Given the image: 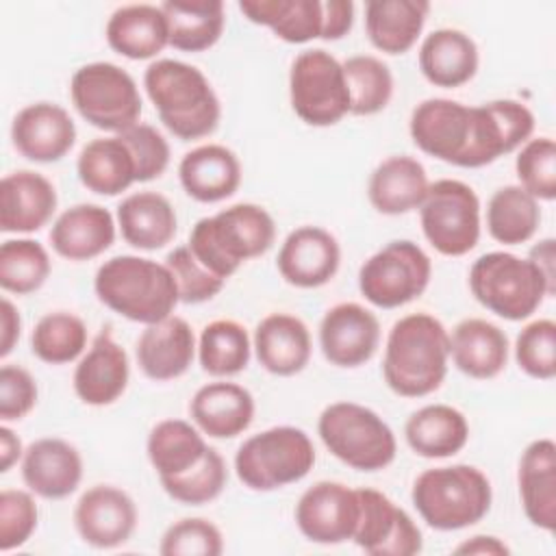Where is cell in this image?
<instances>
[{
  "mask_svg": "<svg viewBox=\"0 0 556 556\" xmlns=\"http://www.w3.org/2000/svg\"><path fill=\"white\" fill-rule=\"evenodd\" d=\"M450 332L430 313L400 317L387 337L382 378L400 397L434 393L447 374Z\"/></svg>",
  "mask_w": 556,
  "mask_h": 556,
  "instance_id": "obj_1",
  "label": "cell"
},
{
  "mask_svg": "<svg viewBox=\"0 0 556 556\" xmlns=\"http://www.w3.org/2000/svg\"><path fill=\"white\" fill-rule=\"evenodd\" d=\"M143 87L163 126L180 141L215 132L222 104L213 85L195 65L178 59L152 61L143 72Z\"/></svg>",
  "mask_w": 556,
  "mask_h": 556,
  "instance_id": "obj_2",
  "label": "cell"
},
{
  "mask_svg": "<svg viewBox=\"0 0 556 556\" xmlns=\"http://www.w3.org/2000/svg\"><path fill=\"white\" fill-rule=\"evenodd\" d=\"M276 239L274 217L261 204L239 202L202 217L189 232V250L215 276L228 280L245 261L263 256Z\"/></svg>",
  "mask_w": 556,
  "mask_h": 556,
  "instance_id": "obj_3",
  "label": "cell"
},
{
  "mask_svg": "<svg viewBox=\"0 0 556 556\" xmlns=\"http://www.w3.org/2000/svg\"><path fill=\"white\" fill-rule=\"evenodd\" d=\"M93 291L106 308L146 326L174 315L180 302L169 267L132 254L104 261L96 271Z\"/></svg>",
  "mask_w": 556,
  "mask_h": 556,
  "instance_id": "obj_4",
  "label": "cell"
},
{
  "mask_svg": "<svg viewBox=\"0 0 556 556\" xmlns=\"http://www.w3.org/2000/svg\"><path fill=\"white\" fill-rule=\"evenodd\" d=\"M419 517L439 532L463 530L486 517L493 502L491 480L473 465H445L421 471L410 489Z\"/></svg>",
  "mask_w": 556,
  "mask_h": 556,
  "instance_id": "obj_5",
  "label": "cell"
},
{
  "mask_svg": "<svg viewBox=\"0 0 556 556\" xmlns=\"http://www.w3.org/2000/svg\"><path fill=\"white\" fill-rule=\"evenodd\" d=\"M326 450L356 471H380L395 460L397 441L391 426L369 406L332 402L317 419Z\"/></svg>",
  "mask_w": 556,
  "mask_h": 556,
  "instance_id": "obj_6",
  "label": "cell"
},
{
  "mask_svg": "<svg viewBox=\"0 0 556 556\" xmlns=\"http://www.w3.org/2000/svg\"><path fill=\"white\" fill-rule=\"evenodd\" d=\"M471 295L493 315L521 321L539 311L545 298L554 295L541 271L510 252H486L469 269Z\"/></svg>",
  "mask_w": 556,
  "mask_h": 556,
  "instance_id": "obj_7",
  "label": "cell"
},
{
  "mask_svg": "<svg viewBox=\"0 0 556 556\" xmlns=\"http://www.w3.org/2000/svg\"><path fill=\"white\" fill-rule=\"evenodd\" d=\"M313 465V441L295 426H274L252 434L235 454L237 478L252 491H276L300 482Z\"/></svg>",
  "mask_w": 556,
  "mask_h": 556,
  "instance_id": "obj_8",
  "label": "cell"
},
{
  "mask_svg": "<svg viewBox=\"0 0 556 556\" xmlns=\"http://www.w3.org/2000/svg\"><path fill=\"white\" fill-rule=\"evenodd\" d=\"M70 98L78 115L93 128L119 135L139 124V87L115 63L93 61L78 67L70 80Z\"/></svg>",
  "mask_w": 556,
  "mask_h": 556,
  "instance_id": "obj_9",
  "label": "cell"
},
{
  "mask_svg": "<svg viewBox=\"0 0 556 556\" xmlns=\"http://www.w3.org/2000/svg\"><path fill=\"white\" fill-rule=\"evenodd\" d=\"M419 222L426 241L439 254L465 256L480 241V198L463 180H434L419 206Z\"/></svg>",
  "mask_w": 556,
  "mask_h": 556,
  "instance_id": "obj_10",
  "label": "cell"
},
{
  "mask_svg": "<svg viewBox=\"0 0 556 556\" xmlns=\"http://www.w3.org/2000/svg\"><path fill=\"white\" fill-rule=\"evenodd\" d=\"M293 113L308 126H334L350 113V89L339 63L324 48L300 52L289 70Z\"/></svg>",
  "mask_w": 556,
  "mask_h": 556,
  "instance_id": "obj_11",
  "label": "cell"
},
{
  "mask_svg": "<svg viewBox=\"0 0 556 556\" xmlns=\"http://www.w3.org/2000/svg\"><path fill=\"white\" fill-rule=\"evenodd\" d=\"M432 261L408 239H395L374 252L358 269V289L378 308H400L430 285Z\"/></svg>",
  "mask_w": 556,
  "mask_h": 556,
  "instance_id": "obj_12",
  "label": "cell"
},
{
  "mask_svg": "<svg viewBox=\"0 0 556 556\" xmlns=\"http://www.w3.org/2000/svg\"><path fill=\"white\" fill-rule=\"evenodd\" d=\"M293 515L298 530L313 543L339 545L352 541L361 515L358 489L319 480L300 495Z\"/></svg>",
  "mask_w": 556,
  "mask_h": 556,
  "instance_id": "obj_13",
  "label": "cell"
},
{
  "mask_svg": "<svg viewBox=\"0 0 556 556\" xmlns=\"http://www.w3.org/2000/svg\"><path fill=\"white\" fill-rule=\"evenodd\" d=\"M534 124V113L517 100L502 98L471 106V143L465 167H484L515 152L532 139Z\"/></svg>",
  "mask_w": 556,
  "mask_h": 556,
  "instance_id": "obj_14",
  "label": "cell"
},
{
  "mask_svg": "<svg viewBox=\"0 0 556 556\" xmlns=\"http://www.w3.org/2000/svg\"><path fill=\"white\" fill-rule=\"evenodd\" d=\"M361 515L352 541L371 556H415L424 536L413 517L382 491L361 486Z\"/></svg>",
  "mask_w": 556,
  "mask_h": 556,
  "instance_id": "obj_15",
  "label": "cell"
},
{
  "mask_svg": "<svg viewBox=\"0 0 556 556\" xmlns=\"http://www.w3.org/2000/svg\"><path fill=\"white\" fill-rule=\"evenodd\" d=\"M408 132L424 154L465 167L471 143V106L450 98H428L413 109Z\"/></svg>",
  "mask_w": 556,
  "mask_h": 556,
  "instance_id": "obj_16",
  "label": "cell"
},
{
  "mask_svg": "<svg viewBox=\"0 0 556 556\" xmlns=\"http://www.w3.org/2000/svg\"><path fill=\"white\" fill-rule=\"evenodd\" d=\"M380 345L378 317L358 302L330 306L319 321V348L324 358L343 369H354L371 361Z\"/></svg>",
  "mask_w": 556,
  "mask_h": 556,
  "instance_id": "obj_17",
  "label": "cell"
},
{
  "mask_svg": "<svg viewBox=\"0 0 556 556\" xmlns=\"http://www.w3.org/2000/svg\"><path fill=\"white\" fill-rule=\"evenodd\" d=\"M74 528L91 547H119L137 528L135 500L113 484H93L74 506Z\"/></svg>",
  "mask_w": 556,
  "mask_h": 556,
  "instance_id": "obj_18",
  "label": "cell"
},
{
  "mask_svg": "<svg viewBox=\"0 0 556 556\" xmlns=\"http://www.w3.org/2000/svg\"><path fill=\"white\" fill-rule=\"evenodd\" d=\"M341 265L337 237L321 226H300L287 235L276 267L285 282L298 289H317L330 282Z\"/></svg>",
  "mask_w": 556,
  "mask_h": 556,
  "instance_id": "obj_19",
  "label": "cell"
},
{
  "mask_svg": "<svg viewBox=\"0 0 556 556\" xmlns=\"http://www.w3.org/2000/svg\"><path fill=\"white\" fill-rule=\"evenodd\" d=\"M13 148L28 161H61L76 143V124L54 102H33L17 111L11 124Z\"/></svg>",
  "mask_w": 556,
  "mask_h": 556,
  "instance_id": "obj_20",
  "label": "cell"
},
{
  "mask_svg": "<svg viewBox=\"0 0 556 556\" xmlns=\"http://www.w3.org/2000/svg\"><path fill=\"white\" fill-rule=\"evenodd\" d=\"M128 380V354L113 339V332L102 328L74 369V393L87 406H109L124 395Z\"/></svg>",
  "mask_w": 556,
  "mask_h": 556,
  "instance_id": "obj_21",
  "label": "cell"
},
{
  "mask_svg": "<svg viewBox=\"0 0 556 556\" xmlns=\"http://www.w3.org/2000/svg\"><path fill=\"white\" fill-rule=\"evenodd\" d=\"M22 480L43 500H65L83 480V456L65 439H37L24 450Z\"/></svg>",
  "mask_w": 556,
  "mask_h": 556,
  "instance_id": "obj_22",
  "label": "cell"
},
{
  "mask_svg": "<svg viewBox=\"0 0 556 556\" xmlns=\"http://www.w3.org/2000/svg\"><path fill=\"white\" fill-rule=\"evenodd\" d=\"M135 354L146 378L156 382L176 380L187 374L198 354L193 328L187 319L169 315L146 326L137 339Z\"/></svg>",
  "mask_w": 556,
  "mask_h": 556,
  "instance_id": "obj_23",
  "label": "cell"
},
{
  "mask_svg": "<svg viewBox=\"0 0 556 556\" xmlns=\"http://www.w3.org/2000/svg\"><path fill=\"white\" fill-rule=\"evenodd\" d=\"M252 348L261 367L274 376L300 374L313 354L308 326L291 313H269L256 324Z\"/></svg>",
  "mask_w": 556,
  "mask_h": 556,
  "instance_id": "obj_24",
  "label": "cell"
},
{
  "mask_svg": "<svg viewBox=\"0 0 556 556\" xmlns=\"http://www.w3.org/2000/svg\"><path fill=\"white\" fill-rule=\"evenodd\" d=\"M56 202V189L43 174L11 172L0 182V230L35 232L52 219Z\"/></svg>",
  "mask_w": 556,
  "mask_h": 556,
  "instance_id": "obj_25",
  "label": "cell"
},
{
  "mask_svg": "<svg viewBox=\"0 0 556 556\" xmlns=\"http://www.w3.org/2000/svg\"><path fill=\"white\" fill-rule=\"evenodd\" d=\"M254 395L245 387L226 380L200 387L189 402L193 424L211 439H235L245 432L254 419Z\"/></svg>",
  "mask_w": 556,
  "mask_h": 556,
  "instance_id": "obj_26",
  "label": "cell"
},
{
  "mask_svg": "<svg viewBox=\"0 0 556 556\" xmlns=\"http://www.w3.org/2000/svg\"><path fill=\"white\" fill-rule=\"evenodd\" d=\"M178 180L185 193L195 202H222L239 189L241 163L230 148L222 143H204L180 159Z\"/></svg>",
  "mask_w": 556,
  "mask_h": 556,
  "instance_id": "obj_27",
  "label": "cell"
},
{
  "mask_svg": "<svg viewBox=\"0 0 556 556\" xmlns=\"http://www.w3.org/2000/svg\"><path fill=\"white\" fill-rule=\"evenodd\" d=\"M115 219L100 204H76L63 211L50 228L52 250L67 261H91L115 241Z\"/></svg>",
  "mask_w": 556,
  "mask_h": 556,
  "instance_id": "obj_28",
  "label": "cell"
},
{
  "mask_svg": "<svg viewBox=\"0 0 556 556\" xmlns=\"http://www.w3.org/2000/svg\"><path fill=\"white\" fill-rule=\"evenodd\" d=\"M523 513L534 528L556 530V443L549 437L532 441L517 469Z\"/></svg>",
  "mask_w": 556,
  "mask_h": 556,
  "instance_id": "obj_29",
  "label": "cell"
},
{
  "mask_svg": "<svg viewBox=\"0 0 556 556\" xmlns=\"http://www.w3.org/2000/svg\"><path fill=\"white\" fill-rule=\"evenodd\" d=\"M508 350L506 332L482 317L458 321L450 334V356L456 369L476 380L500 376L508 363Z\"/></svg>",
  "mask_w": 556,
  "mask_h": 556,
  "instance_id": "obj_30",
  "label": "cell"
},
{
  "mask_svg": "<svg viewBox=\"0 0 556 556\" xmlns=\"http://www.w3.org/2000/svg\"><path fill=\"white\" fill-rule=\"evenodd\" d=\"M104 35L111 50L132 61L152 59L169 46L167 17L161 4L139 2L117 7L106 22Z\"/></svg>",
  "mask_w": 556,
  "mask_h": 556,
  "instance_id": "obj_31",
  "label": "cell"
},
{
  "mask_svg": "<svg viewBox=\"0 0 556 556\" xmlns=\"http://www.w3.org/2000/svg\"><path fill=\"white\" fill-rule=\"evenodd\" d=\"M428 187L426 167L408 154H395L378 163L371 172L367 198L382 215H406L421 206Z\"/></svg>",
  "mask_w": 556,
  "mask_h": 556,
  "instance_id": "obj_32",
  "label": "cell"
},
{
  "mask_svg": "<svg viewBox=\"0 0 556 556\" xmlns=\"http://www.w3.org/2000/svg\"><path fill=\"white\" fill-rule=\"evenodd\" d=\"M478 63L476 41L458 28H437L419 46V70L434 87L454 89L469 83Z\"/></svg>",
  "mask_w": 556,
  "mask_h": 556,
  "instance_id": "obj_33",
  "label": "cell"
},
{
  "mask_svg": "<svg viewBox=\"0 0 556 556\" xmlns=\"http://www.w3.org/2000/svg\"><path fill=\"white\" fill-rule=\"evenodd\" d=\"M117 226L128 245L152 252L172 243L178 217L163 193L137 191L117 204Z\"/></svg>",
  "mask_w": 556,
  "mask_h": 556,
  "instance_id": "obj_34",
  "label": "cell"
},
{
  "mask_svg": "<svg viewBox=\"0 0 556 556\" xmlns=\"http://www.w3.org/2000/svg\"><path fill=\"white\" fill-rule=\"evenodd\" d=\"M404 439L421 458H450L467 445L469 421L450 404H426L406 419Z\"/></svg>",
  "mask_w": 556,
  "mask_h": 556,
  "instance_id": "obj_35",
  "label": "cell"
},
{
  "mask_svg": "<svg viewBox=\"0 0 556 556\" xmlns=\"http://www.w3.org/2000/svg\"><path fill=\"white\" fill-rule=\"evenodd\" d=\"M426 0H369L365 4V30L371 46L384 54L408 52L426 24Z\"/></svg>",
  "mask_w": 556,
  "mask_h": 556,
  "instance_id": "obj_36",
  "label": "cell"
},
{
  "mask_svg": "<svg viewBox=\"0 0 556 556\" xmlns=\"http://www.w3.org/2000/svg\"><path fill=\"white\" fill-rule=\"evenodd\" d=\"M76 174L83 187L98 195H119L137 182L135 159L117 135L89 141L78 154Z\"/></svg>",
  "mask_w": 556,
  "mask_h": 556,
  "instance_id": "obj_37",
  "label": "cell"
},
{
  "mask_svg": "<svg viewBox=\"0 0 556 556\" xmlns=\"http://www.w3.org/2000/svg\"><path fill=\"white\" fill-rule=\"evenodd\" d=\"M169 46L180 52H204L213 48L226 26L222 0H167L161 4Z\"/></svg>",
  "mask_w": 556,
  "mask_h": 556,
  "instance_id": "obj_38",
  "label": "cell"
},
{
  "mask_svg": "<svg viewBox=\"0 0 556 556\" xmlns=\"http://www.w3.org/2000/svg\"><path fill=\"white\" fill-rule=\"evenodd\" d=\"M239 11L287 43H308L321 37L319 0H241Z\"/></svg>",
  "mask_w": 556,
  "mask_h": 556,
  "instance_id": "obj_39",
  "label": "cell"
},
{
  "mask_svg": "<svg viewBox=\"0 0 556 556\" xmlns=\"http://www.w3.org/2000/svg\"><path fill=\"white\" fill-rule=\"evenodd\" d=\"M208 450L204 434L198 426H191L185 419H163L159 421L146 443L150 465L159 478L178 476L191 469Z\"/></svg>",
  "mask_w": 556,
  "mask_h": 556,
  "instance_id": "obj_40",
  "label": "cell"
},
{
  "mask_svg": "<svg viewBox=\"0 0 556 556\" xmlns=\"http://www.w3.org/2000/svg\"><path fill=\"white\" fill-rule=\"evenodd\" d=\"M539 224V200L519 185L500 187L486 204V230L497 243H526L536 235Z\"/></svg>",
  "mask_w": 556,
  "mask_h": 556,
  "instance_id": "obj_41",
  "label": "cell"
},
{
  "mask_svg": "<svg viewBox=\"0 0 556 556\" xmlns=\"http://www.w3.org/2000/svg\"><path fill=\"white\" fill-rule=\"evenodd\" d=\"M252 354V339L237 319L208 321L198 339V361L202 371L215 378L241 374Z\"/></svg>",
  "mask_w": 556,
  "mask_h": 556,
  "instance_id": "obj_42",
  "label": "cell"
},
{
  "mask_svg": "<svg viewBox=\"0 0 556 556\" xmlns=\"http://www.w3.org/2000/svg\"><path fill=\"white\" fill-rule=\"evenodd\" d=\"M87 348L85 321L67 311L43 315L30 332L33 354L48 365H65L76 361Z\"/></svg>",
  "mask_w": 556,
  "mask_h": 556,
  "instance_id": "obj_43",
  "label": "cell"
},
{
  "mask_svg": "<svg viewBox=\"0 0 556 556\" xmlns=\"http://www.w3.org/2000/svg\"><path fill=\"white\" fill-rule=\"evenodd\" d=\"M343 72L350 89L352 115H376L387 109L393 96V74L382 59L354 54L343 61Z\"/></svg>",
  "mask_w": 556,
  "mask_h": 556,
  "instance_id": "obj_44",
  "label": "cell"
},
{
  "mask_svg": "<svg viewBox=\"0 0 556 556\" xmlns=\"http://www.w3.org/2000/svg\"><path fill=\"white\" fill-rule=\"evenodd\" d=\"M50 269V254L35 239H7L0 245V287L7 293H35L48 280Z\"/></svg>",
  "mask_w": 556,
  "mask_h": 556,
  "instance_id": "obj_45",
  "label": "cell"
},
{
  "mask_svg": "<svg viewBox=\"0 0 556 556\" xmlns=\"http://www.w3.org/2000/svg\"><path fill=\"white\" fill-rule=\"evenodd\" d=\"M159 480L172 500L187 506H202L222 495L228 482V469L222 454L208 445L206 454L191 469Z\"/></svg>",
  "mask_w": 556,
  "mask_h": 556,
  "instance_id": "obj_46",
  "label": "cell"
},
{
  "mask_svg": "<svg viewBox=\"0 0 556 556\" xmlns=\"http://www.w3.org/2000/svg\"><path fill=\"white\" fill-rule=\"evenodd\" d=\"M515 174L519 187L532 198L552 202L556 198V143L552 137L528 139L517 159Z\"/></svg>",
  "mask_w": 556,
  "mask_h": 556,
  "instance_id": "obj_47",
  "label": "cell"
},
{
  "mask_svg": "<svg viewBox=\"0 0 556 556\" xmlns=\"http://www.w3.org/2000/svg\"><path fill=\"white\" fill-rule=\"evenodd\" d=\"M515 361L519 369L534 380L556 376V324L541 317L521 328L515 339Z\"/></svg>",
  "mask_w": 556,
  "mask_h": 556,
  "instance_id": "obj_48",
  "label": "cell"
},
{
  "mask_svg": "<svg viewBox=\"0 0 556 556\" xmlns=\"http://www.w3.org/2000/svg\"><path fill=\"white\" fill-rule=\"evenodd\" d=\"M163 556H219L224 552L222 530L204 517L174 521L161 536Z\"/></svg>",
  "mask_w": 556,
  "mask_h": 556,
  "instance_id": "obj_49",
  "label": "cell"
},
{
  "mask_svg": "<svg viewBox=\"0 0 556 556\" xmlns=\"http://www.w3.org/2000/svg\"><path fill=\"white\" fill-rule=\"evenodd\" d=\"M165 265L169 267L178 298L185 304H202L213 300L226 285L224 278L208 271L189 250V245H178L165 256Z\"/></svg>",
  "mask_w": 556,
  "mask_h": 556,
  "instance_id": "obj_50",
  "label": "cell"
},
{
  "mask_svg": "<svg viewBox=\"0 0 556 556\" xmlns=\"http://www.w3.org/2000/svg\"><path fill=\"white\" fill-rule=\"evenodd\" d=\"M39 510L33 491L2 489L0 493V552L22 547L37 530Z\"/></svg>",
  "mask_w": 556,
  "mask_h": 556,
  "instance_id": "obj_51",
  "label": "cell"
},
{
  "mask_svg": "<svg viewBox=\"0 0 556 556\" xmlns=\"http://www.w3.org/2000/svg\"><path fill=\"white\" fill-rule=\"evenodd\" d=\"M130 150L137 169V182H150L165 174L169 165V143L150 124H135L132 128L117 135Z\"/></svg>",
  "mask_w": 556,
  "mask_h": 556,
  "instance_id": "obj_52",
  "label": "cell"
},
{
  "mask_svg": "<svg viewBox=\"0 0 556 556\" xmlns=\"http://www.w3.org/2000/svg\"><path fill=\"white\" fill-rule=\"evenodd\" d=\"M37 404V382L22 365H2L0 369V419L20 421Z\"/></svg>",
  "mask_w": 556,
  "mask_h": 556,
  "instance_id": "obj_53",
  "label": "cell"
},
{
  "mask_svg": "<svg viewBox=\"0 0 556 556\" xmlns=\"http://www.w3.org/2000/svg\"><path fill=\"white\" fill-rule=\"evenodd\" d=\"M354 2L352 0H324L321 2V37L337 41L345 37L354 26Z\"/></svg>",
  "mask_w": 556,
  "mask_h": 556,
  "instance_id": "obj_54",
  "label": "cell"
},
{
  "mask_svg": "<svg viewBox=\"0 0 556 556\" xmlns=\"http://www.w3.org/2000/svg\"><path fill=\"white\" fill-rule=\"evenodd\" d=\"M0 328H2L0 358H7L13 352L15 343L20 341V334H22L20 311L15 308V304L9 298H2V304H0Z\"/></svg>",
  "mask_w": 556,
  "mask_h": 556,
  "instance_id": "obj_55",
  "label": "cell"
},
{
  "mask_svg": "<svg viewBox=\"0 0 556 556\" xmlns=\"http://www.w3.org/2000/svg\"><path fill=\"white\" fill-rule=\"evenodd\" d=\"M528 261L541 271L552 293H556V241L552 237L541 239L530 248Z\"/></svg>",
  "mask_w": 556,
  "mask_h": 556,
  "instance_id": "obj_56",
  "label": "cell"
},
{
  "mask_svg": "<svg viewBox=\"0 0 556 556\" xmlns=\"http://www.w3.org/2000/svg\"><path fill=\"white\" fill-rule=\"evenodd\" d=\"M454 554H460V556H471V554H478V556H508L510 547L497 536L476 534V536L463 541L460 545H456Z\"/></svg>",
  "mask_w": 556,
  "mask_h": 556,
  "instance_id": "obj_57",
  "label": "cell"
},
{
  "mask_svg": "<svg viewBox=\"0 0 556 556\" xmlns=\"http://www.w3.org/2000/svg\"><path fill=\"white\" fill-rule=\"evenodd\" d=\"M22 456H24V447L20 437L7 424L0 426V471L7 473Z\"/></svg>",
  "mask_w": 556,
  "mask_h": 556,
  "instance_id": "obj_58",
  "label": "cell"
}]
</instances>
